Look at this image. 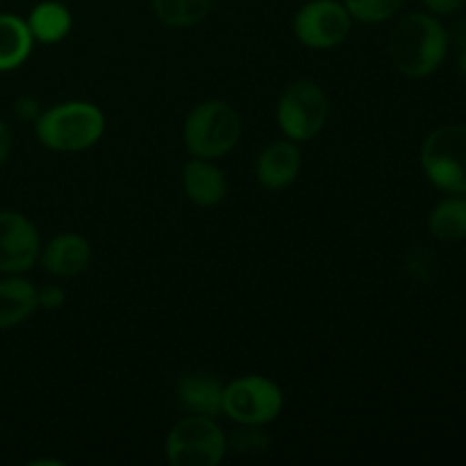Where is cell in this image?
Wrapping results in <instances>:
<instances>
[{
  "mask_svg": "<svg viewBox=\"0 0 466 466\" xmlns=\"http://www.w3.org/2000/svg\"><path fill=\"white\" fill-rule=\"evenodd\" d=\"M387 48L396 71L408 77H426L444 62L449 32L431 14H405L391 30Z\"/></svg>",
  "mask_w": 466,
  "mask_h": 466,
  "instance_id": "obj_1",
  "label": "cell"
},
{
  "mask_svg": "<svg viewBox=\"0 0 466 466\" xmlns=\"http://www.w3.org/2000/svg\"><path fill=\"white\" fill-rule=\"evenodd\" d=\"M41 146L57 153H77L100 141L105 132V114L86 100H68L46 109L35 121Z\"/></svg>",
  "mask_w": 466,
  "mask_h": 466,
  "instance_id": "obj_2",
  "label": "cell"
},
{
  "mask_svg": "<svg viewBox=\"0 0 466 466\" xmlns=\"http://www.w3.org/2000/svg\"><path fill=\"white\" fill-rule=\"evenodd\" d=\"M182 137L194 157H223L239 144L241 116L226 100H205L187 114Z\"/></svg>",
  "mask_w": 466,
  "mask_h": 466,
  "instance_id": "obj_3",
  "label": "cell"
},
{
  "mask_svg": "<svg viewBox=\"0 0 466 466\" xmlns=\"http://www.w3.org/2000/svg\"><path fill=\"white\" fill-rule=\"evenodd\" d=\"M164 451L171 466H218L228 453V437L214 419L189 414L171 428Z\"/></svg>",
  "mask_w": 466,
  "mask_h": 466,
  "instance_id": "obj_4",
  "label": "cell"
},
{
  "mask_svg": "<svg viewBox=\"0 0 466 466\" xmlns=\"http://www.w3.org/2000/svg\"><path fill=\"white\" fill-rule=\"evenodd\" d=\"M330 112V103L321 86L314 80H296L278 100V126L289 141L303 144L312 141L323 130Z\"/></svg>",
  "mask_w": 466,
  "mask_h": 466,
  "instance_id": "obj_5",
  "label": "cell"
},
{
  "mask_svg": "<svg viewBox=\"0 0 466 466\" xmlns=\"http://www.w3.org/2000/svg\"><path fill=\"white\" fill-rule=\"evenodd\" d=\"M428 180L449 194H466V126H441L421 146Z\"/></svg>",
  "mask_w": 466,
  "mask_h": 466,
  "instance_id": "obj_6",
  "label": "cell"
},
{
  "mask_svg": "<svg viewBox=\"0 0 466 466\" xmlns=\"http://www.w3.org/2000/svg\"><path fill=\"white\" fill-rule=\"evenodd\" d=\"M285 408V394L264 376H241L223 390V414L235 423L267 426L276 421Z\"/></svg>",
  "mask_w": 466,
  "mask_h": 466,
  "instance_id": "obj_7",
  "label": "cell"
},
{
  "mask_svg": "<svg viewBox=\"0 0 466 466\" xmlns=\"http://www.w3.org/2000/svg\"><path fill=\"white\" fill-rule=\"evenodd\" d=\"M350 25L349 9L337 0H309L294 16L296 39L312 50H330L344 44Z\"/></svg>",
  "mask_w": 466,
  "mask_h": 466,
  "instance_id": "obj_8",
  "label": "cell"
},
{
  "mask_svg": "<svg viewBox=\"0 0 466 466\" xmlns=\"http://www.w3.org/2000/svg\"><path fill=\"white\" fill-rule=\"evenodd\" d=\"M41 239L35 223L21 212H0V273L21 276L39 259Z\"/></svg>",
  "mask_w": 466,
  "mask_h": 466,
  "instance_id": "obj_9",
  "label": "cell"
},
{
  "mask_svg": "<svg viewBox=\"0 0 466 466\" xmlns=\"http://www.w3.org/2000/svg\"><path fill=\"white\" fill-rule=\"evenodd\" d=\"M223 390L226 385L214 373L191 371L177 380L176 399L185 412L217 419L223 414Z\"/></svg>",
  "mask_w": 466,
  "mask_h": 466,
  "instance_id": "obj_10",
  "label": "cell"
},
{
  "mask_svg": "<svg viewBox=\"0 0 466 466\" xmlns=\"http://www.w3.org/2000/svg\"><path fill=\"white\" fill-rule=\"evenodd\" d=\"M300 164H303V159H300V150L296 141H276V144H268L259 153L255 176H258L259 185L264 189L280 191L294 185L300 173Z\"/></svg>",
  "mask_w": 466,
  "mask_h": 466,
  "instance_id": "obj_11",
  "label": "cell"
},
{
  "mask_svg": "<svg viewBox=\"0 0 466 466\" xmlns=\"http://www.w3.org/2000/svg\"><path fill=\"white\" fill-rule=\"evenodd\" d=\"M39 259L46 271L53 273V276H80L91 264V244L76 232H62L41 248Z\"/></svg>",
  "mask_w": 466,
  "mask_h": 466,
  "instance_id": "obj_12",
  "label": "cell"
},
{
  "mask_svg": "<svg viewBox=\"0 0 466 466\" xmlns=\"http://www.w3.org/2000/svg\"><path fill=\"white\" fill-rule=\"evenodd\" d=\"M182 187L191 203L200 208H214L228 194V180L212 159L194 157L182 168Z\"/></svg>",
  "mask_w": 466,
  "mask_h": 466,
  "instance_id": "obj_13",
  "label": "cell"
},
{
  "mask_svg": "<svg viewBox=\"0 0 466 466\" xmlns=\"http://www.w3.org/2000/svg\"><path fill=\"white\" fill-rule=\"evenodd\" d=\"M39 308L36 287L21 276L0 280V330L18 326Z\"/></svg>",
  "mask_w": 466,
  "mask_h": 466,
  "instance_id": "obj_14",
  "label": "cell"
},
{
  "mask_svg": "<svg viewBox=\"0 0 466 466\" xmlns=\"http://www.w3.org/2000/svg\"><path fill=\"white\" fill-rule=\"evenodd\" d=\"M30 27L21 16L0 14V73L21 66L32 53Z\"/></svg>",
  "mask_w": 466,
  "mask_h": 466,
  "instance_id": "obj_15",
  "label": "cell"
},
{
  "mask_svg": "<svg viewBox=\"0 0 466 466\" xmlns=\"http://www.w3.org/2000/svg\"><path fill=\"white\" fill-rule=\"evenodd\" d=\"M25 23L35 41L57 44V41H62L71 32L73 16L59 0H44L36 7H32Z\"/></svg>",
  "mask_w": 466,
  "mask_h": 466,
  "instance_id": "obj_16",
  "label": "cell"
},
{
  "mask_svg": "<svg viewBox=\"0 0 466 466\" xmlns=\"http://www.w3.org/2000/svg\"><path fill=\"white\" fill-rule=\"evenodd\" d=\"M217 0H153V12L164 25L191 27L209 16Z\"/></svg>",
  "mask_w": 466,
  "mask_h": 466,
  "instance_id": "obj_17",
  "label": "cell"
},
{
  "mask_svg": "<svg viewBox=\"0 0 466 466\" xmlns=\"http://www.w3.org/2000/svg\"><path fill=\"white\" fill-rule=\"evenodd\" d=\"M432 237L440 241H460L466 237V198H446L431 214Z\"/></svg>",
  "mask_w": 466,
  "mask_h": 466,
  "instance_id": "obj_18",
  "label": "cell"
},
{
  "mask_svg": "<svg viewBox=\"0 0 466 466\" xmlns=\"http://www.w3.org/2000/svg\"><path fill=\"white\" fill-rule=\"evenodd\" d=\"M350 18L360 23H385L394 18L405 0H341Z\"/></svg>",
  "mask_w": 466,
  "mask_h": 466,
  "instance_id": "obj_19",
  "label": "cell"
},
{
  "mask_svg": "<svg viewBox=\"0 0 466 466\" xmlns=\"http://www.w3.org/2000/svg\"><path fill=\"white\" fill-rule=\"evenodd\" d=\"M228 446L235 451L237 455L244 458H255V455L267 453L271 446V437L267 435L264 426H253V423H237V431L232 432Z\"/></svg>",
  "mask_w": 466,
  "mask_h": 466,
  "instance_id": "obj_20",
  "label": "cell"
},
{
  "mask_svg": "<svg viewBox=\"0 0 466 466\" xmlns=\"http://www.w3.org/2000/svg\"><path fill=\"white\" fill-rule=\"evenodd\" d=\"M36 299H39V308L44 309H59L66 303V294L57 285H46L36 289Z\"/></svg>",
  "mask_w": 466,
  "mask_h": 466,
  "instance_id": "obj_21",
  "label": "cell"
},
{
  "mask_svg": "<svg viewBox=\"0 0 466 466\" xmlns=\"http://www.w3.org/2000/svg\"><path fill=\"white\" fill-rule=\"evenodd\" d=\"M14 112H16V116L21 118V121L35 123L41 114L39 100L30 98V96H23V98L16 100V107H14Z\"/></svg>",
  "mask_w": 466,
  "mask_h": 466,
  "instance_id": "obj_22",
  "label": "cell"
},
{
  "mask_svg": "<svg viewBox=\"0 0 466 466\" xmlns=\"http://www.w3.org/2000/svg\"><path fill=\"white\" fill-rule=\"evenodd\" d=\"M428 12L437 14V16H449V14L458 12L464 5V0H423Z\"/></svg>",
  "mask_w": 466,
  "mask_h": 466,
  "instance_id": "obj_23",
  "label": "cell"
},
{
  "mask_svg": "<svg viewBox=\"0 0 466 466\" xmlns=\"http://www.w3.org/2000/svg\"><path fill=\"white\" fill-rule=\"evenodd\" d=\"M12 130L7 127V123L0 118V167H3L5 162H7L9 153H12Z\"/></svg>",
  "mask_w": 466,
  "mask_h": 466,
  "instance_id": "obj_24",
  "label": "cell"
},
{
  "mask_svg": "<svg viewBox=\"0 0 466 466\" xmlns=\"http://www.w3.org/2000/svg\"><path fill=\"white\" fill-rule=\"evenodd\" d=\"M453 36L462 44V48H466V23H458V25H455Z\"/></svg>",
  "mask_w": 466,
  "mask_h": 466,
  "instance_id": "obj_25",
  "label": "cell"
},
{
  "mask_svg": "<svg viewBox=\"0 0 466 466\" xmlns=\"http://www.w3.org/2000/svg\"><path fill=\"white\" fill-rule=\"evenodd\" d=\"M460 71H462V76L466 77V48L462 50V55H460Z\"/></svg>",
  "mask_w": 466,
  "mask_h": 466,
  "instance_id": "obj_26",
  "label": "cell"
}]
</instances>
